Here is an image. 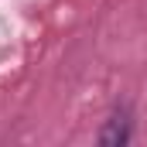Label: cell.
I'll list each match as a JSON object with an SVG mask.
<instances>
[{
	"instance_id": "cell-1",
	"label": "cell",
	"mask_w": 147,
	"mask_h": 147,
	"mask_svg": "<svg viewBox=\"0 0 147 147\" xmlns=\"http://www.w3.org/2000/svg\"><path fill=\"white\" fill-rule=\"evenodd\" d=\"M127 140H130V113L116 110L106 120V127L99 130V144L103 147H120V144H127Z\"/></svg>"
}]
</instances>
